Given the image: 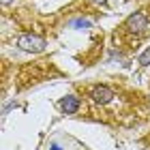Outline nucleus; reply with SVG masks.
<instances>
[{
    "instance_id": "423d86ee",
    "label": "nucleus",
    "mask_w": 150,
    "mask_h": 150,
    "mask_svg": "<svg viewBox=\"0 0 150 150\" xmlns=\"http://www.w3.org/2000/svg\"><path fill=\"white\" fill-rule=\"evenodd\" d=\"M2 2H4V4H9V2H11V0H2Z\"/></svg>"
},
{
    "instance_id": "f257e3e1",
    "label": "nucleus",
    "mask_w": 150,
    "mask_h": 150,
    "mask_svg": "<svg viewBox=\"0 0 150 150\" xmlns=\"http://www.w3.org/2000/svg\"><path fill=\"white\" fill-rule=\"evenodd\" d=\"M122 28H125L127 32H131V35H142L146 28H148V15L146 13H133V15H129L127 17V22L122 24Z\"/></svg>"
},
{
    "instance_id": "20e7f679",
    "label": "nucleus",
    "mask_w": 150,
    "mask_h": 150,
    "mask_svg": "<svg viewBox=\"0 0 150 150\" xmlns=\"http://www.w3.org/2000/svg\"><path fill=\"white\" fill-rule=\"evenodd\" d=\"M60 110H62L64 114H75L79 110V99L73 97V94H69V97H64L62 101H60Z\"/></svg>"
},
{
    "instance_id": "7ed1b4c3",
    "label": "nucleus",
    "mask_w": 150,
    "mask_h": 150,
    "mask_svg": "<svg viewBox=\"0 0 150 150\" xmlns=\"http://www.w3.org/2000/svg\"><path fill=\"white\" fill-rule=\"evenodd\" d=\"M90 97H92V101L105 105V103H110V101L114 99V90H112V88H107V86H94L90 90Z\"/></svg>"
},
{
    "instance_id": "39448f33",
    "label": "nucleus",
    "mask_w": 150,
    "mask_h": 150,
    "mask_svg": "<svg viewBox=\"0 0 150 150\" xmlns=\"http://www.w3.org/2000/svg\"><path fill=\"white\" fill-rule=\"evenodd\" d=\"M139 62L144 64V67H146V64H150V50H146V52L139 56Z\"/></svg>"
},
{
    "instance_id": "f03ea898",
    "label": "nucleus",
    "mask_w": 150,
    "mask_h": 150,
    "mask_svg": "<svg viewBox=\"0 0 150 150\" xmlns=\"http://www.w3.org/2000/svg\"><path fill=\"white\" fill-rule=\"evenodd\" d=\"M17 45L22 47V50H26V52H41V50H45V41L41 37H32V35L19 37Z\"/></svg>"
}]
</instances>
